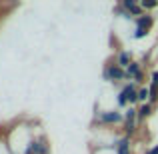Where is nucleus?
<instances>
[{
  "mask_svg": "<svg viewBox=\"0 0 158 154\" xmlns=\"http://www.w3.org/2000/svg\"><path fill=\"white\" fill-rule=\"evenodd\" d=\"M118 126V124H124V112L118 110V108H110V110H96L94 112V120H92V128L94 126Z\"/></svg>",
  "mask_w": 158,
  "mask_h": 154,
  "instance_id": "obj_1",
  "label": "nucleus"
},
{
  "mask_svg": "<svg viewBox=\"0 0 158 154\" xmlns=\"http://www.w3.org/2000/svg\"><path fill=\"white\" fill-rule=\"evenodd\" d=\"M102 80L110 82V84H116V82H126V70L122 66L116 64V60H110L108 64H104V70H102Z\"/></svg>",
  "mask_w": 158,
  "mask_h": 154,
  "instance_id": "obj_2",
  "label": "nucleus"
},
{
  "mask_svg": "<svg viewBox=\"0 0 158 154\" xmlns=\"http://www.w3.org/2000/svg\"><path fill=\"white\" fill-rule=\"evenodd\" d=\"M28 152L34 154H50V144H48V138L44 134H38L32 138L30 146H28Z\"/></svg>",
  "mask_w": 158,
  "mask_h": 154,
  "instance_id": "obj_3",
  "label": "nucleus"
},
{
  "mask_svg": "<svg viewBox=\"0 0 158 154\" xmlns=\"http://www.w3.org/2000/svg\"><path fill=\"white\" fill-rule=\"evenodd\" d=\"M120 6H122L124 10L130 12L132 18H138V16L146 14V12L142 10V6H140V0H122V2H120Z\"/></svg>",
  "mask_w": 158,
  "mask_h": 154,
  "instance_id": "obj_4",
  "label": "nucleus"
},
{
  "mask_svg": "<svg viewBox=\"0 0 158 154\" xmlns=\"http://www.w3.org/2000/svg\"><path fill=\"white\" fill-rule=\"evenodd\" d=\"M114 60H116V64H118V66H122V68L126 70L128 66L134 62V54H132V50H118V52H116V56H114Z\"/></svg>",
  "mask_w": 158,
  "mask_h": 154,
  "instance_id": "obj_5",
  "label": "nucleus"
},
{
  "mask_svg": "<svg viewBox=\"0 0 158 154\" xmlns=\"http://www.w3.org/2000/svg\"><path fill=\"white\" fill-rule=\"evenodd\" d=\"M152 26H154V16H152L150 12H146V14L134 18V28H142V30H148V32H150Z\"/></svg>",
  "mask_w": 158,
  "mask_h": 154,
  "instance_id": "obj_6",
  "label": "nucleus"
},
{
  "mask_svg": "<svg viewBox=\"0 0 158 154\" xmlns=\"http://www.w3.org/2000/svg\"><path fill=\"white\" fill-rule=\"evenodd\" d=\"M154 110H156V106H152L150 102H146V104H140V106H138V124L146 122V120L150 118L152 114H154Z\"/></svg>",
  "mask_w": 158,
  "mask_h": 154,
  "instance_id": "obj_7",
  "label": "nucleus"
},
{
  "mask_svg": "<svg viewBox=\"0 0 158 154\" xmlns=\"http://www.w3.org/2000/svg\"><path fill=\"white\" fill-rule=\"evenodd\" d=\"M138 120H132V122H124L122 128H124V136H128V138H132V136H136V132H138Z\"/></svg>",
  "mask_w": 158,
  "mask_h": 154,
  "instance_id": "obj_8",
  "label": "nucleus"
},
{
  "mask_svg": "<svg viewBox=\"0 0 158 154\" xmlns=\"http://www.w3.org/2000/svg\"><path fill=\"white\" fill-rule=\"evenodd\" d=\"M132 120H138V106H128L124 110V122H132Z\"/></svg>",
  "mask_w": 158,
  "mask_h": 154,
  "instance_id": "obj_9",
  "label": "nucleus"
},
{
  "mask_svg": "<svg viewBox=\"0 0 158 154\" xmlns=\"http://www.w3.org/2000/svg\"><path fill=\"white\" fill-rule=\"evenodd\" d=\"M112 12H114V16H118V18H124V20H130V22L134 24V18H132V14H130L128 10H124L120 4H118V6H114V10H112Z\"/></svg>",
  "mask_w": 158,
  "mask_h": 154,
  "instance_id": "obj_10",
  "label": "nucleus"
},
{
  "mask_svg": "<svg viewBox=\"0 0 158 154\" xmlns=\"http://www.w3.org/2000/svg\"><path fill=\"white\" fill-rule=\"evenodd\" d=\"M148 100H150V86H140L138 90V102L140 104H146ZM138 104V106H140Z\"/></svg>",
  "mask_w": 158,
  "mask_h": 154,
  "instance_id": "obj_11",
  "label": "nucleus"
},
{
  "mask_svg": "<svg viewBox=\"0 0 158 154\" xmlns=\"http://www.w3.org/2000/svg\"><path fill=\"white\" fill-rule=\"evenodd\" d=\"M116 106H118V110H126L130 104H128V98L124 96L122 92H116Z\"/></svg>",
  "mask_w": 158,
  "mask_h": 154,
  "instance_id": "obj_12",
  "label": "nucleus"
},
{
  "mask_svg": "<svg viewBox=\"0 0 158 154\" xmlns=\"http://www.w3.org/2000/svg\"><path fill=\"white\" fill-rule=\"evenodd\" d=\"M140 6H142L144 12H150L154 10V8H158V2H148V0H140Z\"/></svg>",
  "mask_w": 158,
  "mask_h": 154,
  "instance_id": "obj_13",
  "label": "nucleus"
},
{
  "mask_svg": "<svg viewBox=\"0 0 158 154\" xmlns=\"http://www.w3.org/2000/svg\"><path fill=\"white\" fill-rule=\"evenodd\" d=\"M148 86H150V84H148ZM148 102H150L152 106L158 104V88H156V86H150V100H148Z\"/></svg>",
  "mask_w": 158,
  "mask_h": 154,
  "instance_id": "obj_14",
  "label": "nucleus"
},
{
  "mask_svg": "<svg viewBox=\"0 0 158 154\" xmlns=\"http://www.w3.org/2000/svg\"><path fill=\"white\" fill-rule=\"evenodd\" d=\"M148 36V30H142V28H134V34H132V38L134 40H142Z\"/></svg>",
  "mask_w": 158,
  "mask_h": 154,
  "instance_id": "obj_15",
  "label": "nucleus"
},
{
  "mask_svg": "<svg viewBox=\"0 0 158 154\" xmlns=\"http://www.w3.org/2000/svg\"><path fill=\"white\" fill-rule=\"evenodd\" d=\"M148 84L158 88V70H152V72H150V82H148Z\"/></svg>",
  "mask_w": 158,
  "mask_h": 154,
  "instance_id": "obj_16",
  "label": "nucleus"
},
{
  "mask_svg": "<svg viewBox=\"0 0 158 154\" xmlns=\"http://www.w3.org/2000/svg\"><path fill=\"white\" fill-rule=\"evenodd\" d=\"M142 154H158V144H154V146L148 148V150H144Z\"/></svg>",
  "mask_w": 158,
  "mask_h": 154,
  "instance_id": "obj_17",
  "label": "nucleus"
},
{
  "mask_svg": "<svg viewBox=\"0 0 158 154\" xmlns=\"http://www.w3.org/2000/svg\"><path fill=\"white\" fill-rule=\"evenodd\" d=\"M24 154H34V152H24Z\"/></svg>",
  "mask_w": 158,
  "mask_h": 154,
  "instance_id": "obj_18",
  "label": "nucleus"
}]
</instances>
